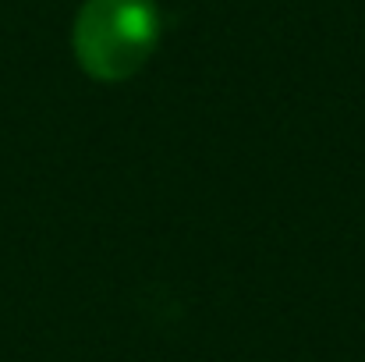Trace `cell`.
Here are the masks:
<instances>
[{
	"label": "cell",
	"instance_id": "1",
	"mask_svg": "<svg viewBox=\"0 0 365 362\" xmlns=\"http://www.w3.org/2000/svg\"><path fill=\"white\" fill-rule=\"evenodd\" d=\"M160 39L153 0H86L75 21V57L103 82L135 75Z\"/></svg>",
	"mask_w": 365,
	"mask_h": 362
}]
</instances>
